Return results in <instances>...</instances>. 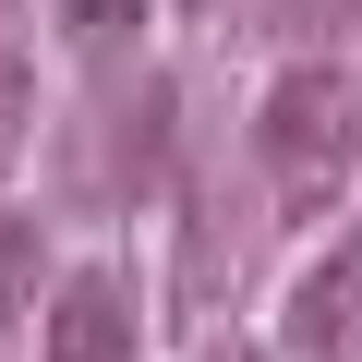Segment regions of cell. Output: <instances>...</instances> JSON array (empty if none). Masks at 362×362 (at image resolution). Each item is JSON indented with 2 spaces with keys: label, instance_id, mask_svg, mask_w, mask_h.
I'll return each instance as SVG.
<instances>
[{
  "label": "cell",
  "instance_id": "cell-4",
  "mask_svg": "<svg viewBox=\"0 0 362 362\" xmlns=\"http://www.w3.org/2000/svg\"><path fill=\"white\" fill-rule=\"evenodd\" d=\"M25 314H49V242H37V218L0 206V338H13Z\"/></svg>",
  "mask_w": 362,
  "mask_h": 362
},
{
  "label": "cell",
  "instance_id": "cell-1",
  "mask_svg": "<svg viewBox=\"0 0 362 362\" xmlns=\"http://www.w3.org/2000/svg\"><path fill=\"white\" fill-rule=\"evenodd\" d=\"M254 133H266V169L314 194V181L350 169V85H338L326 61H302V73L266 85V121H254Z\"/></svg>",
  "mask_w": 362,
  "mask_h": 362
},
{
  "label": "cell",
  "instance_id": "cell-3",
  "mask_svg": "<svg viewBox=\"0 0 362 362\" xmlns=\"http://www.w3.org/2000/svg\"><path fill=\"white\" fill-rule=\"evenodd\" d=\"M290 350H314V362H350V350H362V242H338V254L290 290Z\"/></svg>",
  "mask_w": 362,
  "mask_h": 362
},
{
  "label": "cell",
  "instance_id": "cell-2",
  "mask_svg": "<svg viewBox=\"0 0 362 362\" xmlns=\"http://www.w3.org/2000/svg\"><path fill=\"white\" fill-rule=\"evenodd\" d=\"M49 362H133V290L109 266L49 290Z\"/></svg>",
  "mask_w": 362,
  "mask_h": 362
},
{
  "label": "cell",
  "instance_id": "cell-5",
  "mask_svg": "<svg viewBox=\"0 0 362 362\" xmlns=\"http://www.w3.org/2000/svg\"><path fill=\"white\" fill-rule=\"evenodd\" d=\"M61 25L73 37H121V25H145V0H61Z\"/></svg>",
  "mask_w": 362,
  "mask_h": 362
},
{
  "label": "cell",
  "instance_id": "cell-6",
  "mask_svg": "<svg viewBox=\"0 0 362 362\" xmlns=\"http://www.w3.org/2000/svg\"><path fill=\"white\" fill-rule=\"evenodd\" d=\"M13 121H25V61L0 49V133H13Z\"/></svg>",
  "mask_w": 362,
  "mask_h": 362
},
{
  "label": "cell",
  "instance_id": "cell-7",
  "mask_svg": "<svg viewBox=\"0 0 362 362\" xmlns=\"http://www.w3.org/2000/svg\"><path fill=\"white\" fill-rule=\"evenodd\" d=\"M218 362H266V350H218Z\"/></svg>",
  "mask_w": 362,
  "mask_h": 362
}]
</instances>
